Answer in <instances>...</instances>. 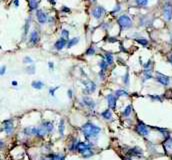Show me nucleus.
<instances>
[{
	"label": "nucleus",
	"instance_id": "nucleus-1",
	"mask_svg": "<svg viewBox=\"0 0 172 160\" xmlns=\"http://www.w3.org/2000/svg\"><path fill=\"white\" fill-rule=\"evenodd\" d=\"M81 130H82V132H83L85 138L89 139L90 137L96 136V135L100 132L101 129H100V127L92 124L91 122H87L83 125V126H82Z\"/></svg>",
	"mask_w": 172,
	"mask_h": 160
},
{
	"label": "nucleus",
	"instance_id": "nucleus-2",
	"mask_svg": "<svg viewBox=\"0 0 172 160\" xmlns=\"http://www.w3.org/2000/svg\"><path fill=\"white\" fill-rule=\"evenodd\" d=\"M118 24L122 29H128L132 26V20L127 15H121L118 18Z\"/></svg>",
	"mask_w": 172,
	"mask_h": 160
},
{
	"label": "nucleus",
	"instance_id": "nucleus-3",
	"mask_svg": "<svg viewBox=\"0 0 172 160\" xmlns=\"http://www.w3.org/2000/svg\"><path fill=\"white\" fill-rule=\"evenodd\" d=\"M135 130H136V132L138 133L139 135H141V136H147V135L149 134L148 127H147L146 125L142 122H139L138 124H137Z\"/></svg>",
	"mask_w": 172,
	"mask_h": 160
},
{
	"label": "nucleus",
	"instance_id": "nucleus-4",
	"mask_svg": "<svg viewBox=\"0 0 172 160\" xmlns=\"http://www.w3.org/2000/svg\"><path fill=\"white\" fill-rule=\"evenodd\" d=\"M163 16L167 21L172 19V5L169 2H167L163 7Z\"/></svg>",
	"mask_w": 172,
	"mask_h": 160
},
{
	"label": "nucleus",
	"instance_id": "nucleus-5",
	"mask_svg": "<svg viewBox=\"0 0 172 160\" xmlns=\"http://www.w3.org/2000/svg\"><path fill=\"white\" fill-rule=\"evenodd\" d=\"M156 79L161 85H164V86H167V85H169V83H170V78H169L168 76L164 75V74L162 73H159V72H157Z\"/></svg>",
	"mask_w": 172,
	"mask_h": 160
},
{
	"label": "nucleus",
	"instance_id": "nucleus-6",
	"mask_svg": "<svg viewBox=\"0 0 172 160\" xmlns=\"http://www.w3.org/2000/svg\"><path fill=\"white\" fill-rule=\"evenodd\" d=\"M36 17H37L38 22L41 24L46 23V21H47V15H46V14L44 13V11H42L41 9H38L37 11H36Z\"/></svg>",
	"mask_w": 172,
	"mask_h": 160
},
{
	"label": "nucleus",
	"instance_id": "nucleus-7",
	"mask_svg": "<svg viewBox=\"0 0 172 160\" xmlns=\"http://www.w3.org/2000/svg\"><path fill=\"white\" fill-rule=\"evenodd\" d=\"M83 84L85 85V92L88 93V94H90V93H93L95 91V89H96V85H95L94 82H92V81H86V82H83Z\"/></svg>",
	"mask_w": 172,
	"mask_h": 160
},
{
	"label": "nucleus",
	"instance_id": "nucleus-8",
	"mask_svg": "<svg viewBox=\"0 0 172 160\" xmlns=\"http://www.w3.org/2000/svg\"><path fill=\"white\" fill-rule=\"evenodd\" d=\"M127 154L130 155V156H135V157H138V156H142L143 152L139 147H133V148H130L127 152Z\"/></svg>",
	"mask_w": 172,
	"mask_h": 160
},
{
	"label": "nucleus",
	"instance_id": "nucleus-9",
	"mask_svg": "<svg viewBox=\"0 0 172 160\" xmlns=\"http://www.w3.org/2000/svg\"><path fill=\"white\" fill-rule=\"evenodd\" d=\"M4 131L6 132V134H11L13 131V122L12 120H5L4 121Z\"/></svg>",
	"mask_w": 172,
	"mask_h": 160
},
{
	"label": "nucleus",
	"instance_id": "nucleus-10",
	"mask_svg": "<svg viewBox=\"0 0 172 160\" xmlns=\"http://www.w3.org/2000/svg\"><path fill=\"white\" fill-rule=\"evenodd\" d=\"M107 101H108V106L111 109H115L116 107V102H117V96L113 94H110L107 96Z\"/></svg>",
	"mask_w": 172,
	"mask_h": 160
},
{
	"label": "nucleus",
	"instance_id": "nucleus-11",
	"mask_svg": "<svg viewBox=\"0 0 172 160\" xmlns=\"http://www.w3.org/2000/svg\"><path fill=\"white\" fill-rule=\"evenodd\" d=\"M103 12H104V9H103L101 6H97V7L93 10L92 15L95 19H100L101 16H102V14H103Z\"/></svg>",
	"mask_w": 172,
	"mask_h": 160
},
{
	"label": "nucleus",
	"instance_id": "nucleus-12",
	"mask_svg": "<svg viewBox=\"0 0 172 160\" xmlns=\"http://www.w3.org/2000/svg\"><path fill=\"white\" fill-rule=\"evenodd\" d=\"M39 33H38L36 30H34V31L31 32V34H30V37H29V41L30 43L32 44H36L38 43V41H39Z\"/></svg>",
	"mask_w": 172,
	"mask_h": 160
},
{
	"label": "nucleus",
	"instance_id": "nucleus-13",
	"mask_svg": "<svg viewBox=\"0 0 172 160\" xmlns=\"http://www.w3.org/2000/svg\"><path fill=\"white\" fill-rule=\"evenodd\" d=\"M66 44H67V40L64 39V38H61V39L57 40V41L55 42L54 46H55V48L57 50H62L66 46Z\"/></svg>",
	"mask_w": 172,
	"mask_h": 160
},
{
	"label": "nucleus",
	"instance_id": "nucleus-14",
	"mask_svg": "<svg viewBox=\"0 0 172 160\" xmlns=\"http://www.w3.org/2000/svg\"><path fill=\"white\" fill-rule=\"evenodd\" d=\"M87 149H91V146L84 142H78L77 144V151H79L80 153H83L84 151H86Z\"/></svg>",
	"mask_w": 172,
	"mask_h": 160
},
{
	"label": "nucleus",
	"instance_id": "nucleus-15",
	"mask_svg": "<svg viewBox=\"0 0 172 160\" xmlns=\"http://www.w3.org/2000/svg\"><path fill=\"white\" fill-rule=\"evenodd\" d=\"M37 130L38 128H35V127H27V128L24 129V134L28 135H37Z\"/></svg>",
	"mask_w": 172,
	"mask_h": 160
},
{
	"label": "nucleus",
	"instance_id": "nucleus-16",
	"mask_svg": "<svg viewBox=\"0 0 172 160\" xmlns=\"http://www.w3.org/2000/svg\"><path fill=\"white\" fill-rule=\"evenodd\" d=\"M83 102L87 107H89V108H95V102L90 98V97H84Z\"/></svg>",
	"mask_w": 172,
	"mask_h": 160
},
{
	"label": "nucleus",
	"instance_id": "nucleus-17",
	"mask_svg": "<svg viewBox=\"0 0 172 160\" xmlns=\"http://www.w3.org/2000/svg\"><path fill=\"white\" fill-rule=\"evenodd\" d=\"M101 115H102L103 118L106 119V120H110V119L112 118V112L110 111V109H107V110L103 111V112L101 113Z\"/></svg>",
	"mask_w": 172,
	"mask_h": 160
},
{
	"label": "nucleus",
	"instance_id": "nucleus-18",
	"mask_svg": "<svg viewBox=\"0 0 172 160\" xmlns=\"http://www.w3.org/2000/svg\"><path fill=\"white\" fill-rule=\"evenodd\" d=\"M29 1V7L30 10H36L38 8V4L39 1L38 0H28Z\"/></svg>",
	"mask_w": 172,
	"mask_h": 160
},
{
	"label": "nucleus",
	"instance_id": "nucleus-19",
	"mask_svg": "<svg viewBox=\"0 0 172 160\" xmlns=\"http://www.w3.org/2000/svg\"><path fill=\"white\" fill-rule=\"evenodd\" d=\"M42 126L44 127V129H45L47 132H51V131L53 130V124H52L51 122H44L43 124H42Z\"/></svg>",
	"mask_w": 172,
	"mask_h": 160
},
{
	"label": "nucleus",
	"instance_id": "nucleus-20",
	"mask_svg": "<svg viewBox=\"0 0 172 160\" xmlns=\"http://www.w3.org/2000/svg\"><path fill=\"white\" fill-rule=\"evenodd\" d=\"M164 147L167 151H172V138H168L164 142Z\"/></svg>",
	"mask_w": 172,
	"mask_h": 160
},
{
	"label": "nucleus",
	"instance_id": "nucleus-21",
	"mask_svg": "<svg viewBox=\"0 0 172 160\" xmlns=\"http://www.w3.org/2000/svg\"><path fill=\"white\" fill-rule=\"evenodd\" d=\"M43 86H44V84H43V82H41V81H34V82H32V87L37 89V90H40Z\"/></svg>",
	"mask_w": 172,
	"mask_h": 160
},
{
	"label": "nucleus",
	"instance_id": "nucleus-22",
	"mask_svg": "<svg viewBox=\"0 0 172 160\" xmlns=\"http://www.w3.org/2000/svg\"><path fill=\"white\" fill-rule=\"evenodd\" d=\"M105 60H106V62L108 63V65L113 64V61H114V59H113V55L111 53H106L105 54Z\"/></svg>",
	"mask_w": 172,
	"mask_h": 160
},
{
	"label": "nucleus",
	"instance_id": "nucleus-23",
	"mask_svg": "<svg viewBox=\"0 0 172 160\" xmlns=\"http://www.w3.org/2000/svg\"><path fill=\"white\" fill-rule=\"evenodd\" d=\"M78 42H79V38H77V37L73 38V39H71V40H69V41H68V43H67V47H68V48L72 47V46L76 45V44H77Z\"/></svg>",
	"mask_w": 172,
	"mask_h": 160
},
{
	"label": "nucleus",
	"instance_id": "nucleus-24",
	"mask_svg": "<svg viewBox=\"0 0 172 160\" xmlns=\"http://www.w3.org/2000/svg\"><path fill=\"white\" fill-rule=\"evenodd\" d=\"M116 96L117 97H120V96H128V92L126 90H122V89H118L116 91Z\"/></svg>",
	"mask_w": 172,
	"mask_h": 160
},
{
	"label": "nucleus",
	"instance_id": "nucleus-25",
	"mask_svg": "<svg viewBox=\"0 0 172 160\" xmlns=\"http://www.w3.org/2000/svg\"><path fill=\"white\" fill-rule=\"evenodd\" d=\"M135 40H136V42H138V43L141 44L142 46L148 45V40L144 39V38H137V39H135Z\"/></svg>",
	"mask_w": 172,
	"mask_h": 160
},
{
	"label": "nucleus",
	"instance_id": "nucleus-26",
	"mask_svg": "<svg viewBox=\"0 0 172 160\" xmlns=\"http://www.w3.org/2000/svg\"><path fill=\"white\" fill-rule=\"evenodd\" d=\"M131 111H132V107H131V105H128V106L125 108L124 112H123V115H124L125 117H128L129 115L131 114Z\"/></svg>",
	"mask_w": 172,
	"mask_h": 160
},
{
	"label": "nucleus",
	"instance_id": "nucleus-27",
	"mask_svg": "<svg viewBox=\"0 0 172 160\" xmlns=\"http://www.w3.org/2000/svg\"><path fill=\"white\" fill-rule=\"evenodd\" d=\"M100 68H101V70L102 71H105V70L108 68V63L106 62V60H102V61L100 62Z\"/></svg>",
	"mask_w": 172,
	"mask_h": 160
},
{
	"label": "nucleus",
	"instance_id": "nucleus-28",
	"mask_svg": "<svg viewBox=\"0 0 172 160\" xmlns=\"http://www.w3.org/2000/svg\"><path fill=\"white\" fill-rule=\"evenodd\" d=\"M46 134V130L44 128H38L37 130V136L38 137H43Z\"/></svg>",
	"mask_w": 172,
	"mask_h": 160
},
{
	"label": "nucleus",
	"instance_id": "nucleus-29",
	"mask_svg": "<svg viewBox=\"0 0 172 160\" xmlns=\"http://www.w3.org/2000/svg\"><path fill=\"white\" fill-rule=\"evenodd\" d=\"M82 154H83L84 157H87V158H88V157H91V156H92V155L94 154V153H93V151L91 150V149H87V150L84 151V152L82 153Z\"/></svg>",
	"mask_w": 172,
	"mask_h": 160
},
{
	"label": "nucleus",
	"instance_id": "nucleus-30",
	"mask_svg": "<svg viewBox=\"0 0 172 160\" xmlns=\"http://www.w3.org/2000/svg\"><path fill=\"white\" fill-rule=\"evenodd\" d=\"M135 1L138 6H146L148 3V0H135Z\"/></svg>",
	"mask_w": 172,
	"mask_h": 160
},
{
	"label": "nucleus",
	"instance_id": "nucleus-31",
	"mask_svg": "<svg viewBox=\"0 0 172 160\" xmlns=\"http://www.w3.org/2000/svg\"><path fill=\"white\" fill-rule=\"evenodd\" d=\"M61 36H62V38H64V39H68V37H69V32H68L66 29H63L61 31Z\"/></svg>",
	"mask_w": 172,
	"mask_h": 160
},
{
	"label": "nucleus",
	"instance_id": "nucleus-32",
	"mask_svg": "<svg viewBox=\"0 0 172 160\" xmlns=\"http://www.w3.org/2000/svg\"><path fill=\"white\" fill-rule=\"evenodd\" d=\"M26 71H27L28 73H30V74H34V72H35V66H34V65L28 66V67L26 68Z\"/></svg>",
	"mask_w": 172,
	"mask_h": 160
},
{
	"label": "nucleus",
	"instance_id": "nucleus-33",
	"mask_svg": "<svg viewBox=\"0 0 172 160\" xmlns=\"http://www.w3.org/2000/svg\"><path fill=\"white\" fill-rule=\"evenodd\" d=\"M59 133L62 135H63L64 133V121L63 120H61L59 123Z\"/></svg>",
	"mask_w": 172,
	"mask_h": 160
},
{
	"label": "nucleus",
	"instance_id": "nucleus-34",
	"mask_svg": "<svg viewBox=\"0 0 172 160\" xmlns=\"http://www.w3.org/2000/svg\"><path fill=\"white\" fill-rule=\"evenodd\" d=\"M29 21L30 20L29 19H27L26 20V23H25V28H24V35H27V33H28V30H29Z\"/></svg>",
	"mask_w": 172,
	"mask_h": 160
},
{
	"label": "nucleus",
	"instance_id": "nucleus-35",
	"mask_svg": "<svg viewBox=\"0 0 172 160\" xmlns=\"http://www.w3.org/2000/svg\"><path fill=\"white\" fill-rule=\"evenodd\" d=\"M93 54H95V49H94V48H92V47H90L86 51V55H93Z\"/></svg>",
	"mask_w": 172,
	"mask_h": 160
},
{
	"label": "nucleus",
	"instance_id": "nucleus-36",
	"mask_svg": "<svg viewBox=\"0 0 172 160\" xmlns=\"http://www.w3.org/2000/svg\"><path fill=\"white\" fill-rule=\"evenodd\" d=\"M124 83H125V84H126V85H128V84H129V75H128V73H126V75H125Z\"/></svg>",
	"mask_w": 172,
	"mask_h": 160
},
{
	"label": "nucleus",
	"instance_id": "nucleus-37",
	"mask_svg": "<svg viewBox=\"0 0 172 160\" xmlns=\"http://www.w3.org/2000/svg\"><path fill=\"white\" fill-rule=\"evenodd\" d=\"M61 158L62 156H60V155H53L51 160H61Z\"/></svg>",
	"mask_w": 172,
	"mask_h": 160
},
{
	"label": "nucleus",
	"instance_id": "nucleus-38",
	"mask_svg": "<svg viewBox=\"0 0 172 160\" xmlns=\"http://www.w3.org/2000/svg\"><path fill=\"white\" fill-rule=\"evenodd\" d=\"M24 62H25V63H32V59L31 58H29V57H25L24 58Z\"/></svg>",
	"mask_w": 172,
	"mask_h": 160
},
{
	"label": "nucleus",
	"instance_id": "nucleus-39",
	"mask_svg": "<svg viewBox=\"0 0 172 160\" xmlns=\"http://www.w3.org/2000/svg\"><path fill=\"white\" fill-rule=\"evenodd\" d=\"M56 89H57V87H56V88H51V89H50V91H49L50 95L54 96V93H55V90H56Z\"/></svg>",
	"mask_w": 172,
	"mask_h": 160
},
{
	"label": "nucleus",
	"instance_id": "nucleus-40",
	"mask_svg": "<svg viewBox=\"0 0 172 160\" xmlns=\"http://www.w3.org/2000/svg\"><path fill=\"white\" fill-rule=\"evenodd\" d=\"M62 11H64V12H70V9H68V7L64 6V7H62Z\"/></svg>",
	"mask_w": 172,
	"mask_h": 160
},
{
	"label": "nucleus",
	"instance_id": "nucleus-41",
	"mask_svg": "<svg viewBox=\"0 0 172 160\" xmlns=\"http://www.w3.org/2000/svg\"><path fill=\"white\" fill-rule=\"evenodd\" d=\"M5 69H6L5 66H2L1 67V75H4V73H5Z\"/></svg>",
	"mask_w": 172,
	"mask_h": 160
},
{
	"label": "nucleus",
	"instance_id": "nucleus-42",
	"mask_svg": "<svg viewBox=\"0 0 172 160\" xmlns=\"http://www.w3.org/2000/svg\"><path fill=\"white\" fill-rule=\"evenodd\" d=\"M150 97H151V98H153V99H155V100H161L159 96H152V95H151Z\"/></svg>",
	"mask_w": 172,
	"mask_h": 160
},
{
	"label": "nucleus",
	"instance_id": "nucleus-43",
	"mask_svg": "<svg viewBox=\"0 0 172 160\" xmlns=\"http://www.w3.org/2000/svg\"><path fill=\"white\" fill-rule=\"evenodd\" d=\"M68 96L69 98H72V90H68Z\"/></svg>",
	"mask_w": 172,
	"mask_h": 160
},
{
	"label": "nucleus",
	"instance_id": "nucleus-44",
	"mask_svg": "<svg viewBox=\"0 0 172 160\" xmlns=\"http://www.w3.org/2000/svg\"><path fill=\"white\" fill-rule=\"evenodd\" d=\"M168 61L170 62V64H171V65H172V54H171V55H170V56H169V57H168Z\"/></svg>",
	"mask_w": 172,
	"mask_h": 160
},
{
	"label": "nucleus",
	"instance_id": "nucleus-45",
	"mask_svg": "<svg viewBox=\"0 0 172 160\" xmlns=\"http://www.w3.org/2000/svg\"><path fill=\"white\" fill-rule=\"evenodd\" d=\"M108 41L109 42H115V41H116V39H115V38H109Z\"/></svg>",
	"mask_w": 172,
	"mask_h": 160
},
{
	"label": "nucleus",
	"instance_id": "nucleus-46",
	"mask_svg": "<svg viewBox=\"0 0 172 160\" xmlns=\"http://www.w3.org/2000/svg\"><path fill=\"white\" fill-rule=\"evenodd\" d=\"M48 64H49V68H50V69H52V68H53V63H52V62H49Z\"/></svg>",
	"mask_w": 172,
	"mask_h": 160
},
{
	"label": "nucleus",
	"instance_id": "nucleus-47",
	"mask_svg": "<svg viewBox=\"0 0 172 160\" xmlns=\"http://www.w3.org/2000/svg\"><path fill=\"white\" fill-rule=\"evenodd\" d=\"M49 1L51 2L52 4H55V3H56V1H55V0H49Z\"/></svg>",
	"mask_w": 172,
	"mask_h": 160
},
{
	"label": "nucleus",
	"instance_id": "nucleus-48",
	"mask_svg": "<svg viewBox=\"0 0 172 160\" xmlns=\"http://www.w3.org/2000/svg\"><path fill=\"white\" fill-rule=\"evenodd\" d=\"M12 85H17V82H16V81H13V82H12Z\"/></svg>",
	"mask_w": 172,
	"mask_h": 160
},
{
	"label": "nucleus",
	"instance_id": "nucleus-49",
	"mask_svg": "<svg viewBox=\"0 0 172 160\" xmlns=\"http://www.w3.org/2000/svg\"><path fill=\"white\" fill-rule=\"evenodd\" d=\"M18 4H19V3H18V0H15V5L18 6Z\"/></svg>",
	"mask_w": 172,
	"mask_h": 160
},
{
	"label": "nucleus",
	"instance_id": "nucleus-50",
	"mask_svg": "<svg viewBox=\"0 0 172 160\" xmlns=\"http://www.w3.org/2000/svg\"><path fill=\"white\" fill-rule=\"evenodd\" d=\"M61 160H64V156H62V158H61Z\"/></svg>",
	"mask_w": 172,
	"mask_h": 160
},
{
	"label": "nucleus",
	"instance_id": "nucleus-51",
	"mask_svg": "<svg viewBox=\"0 0 172 160\" xmlns=\"http://www.w3.org/2000/svg\"><path fill=\"white\" fill-rule=\"evenodd\" d=\"M43 160H51V159H43Z\"/></svg>",
	"mask_w": 172,
	"mask_h": 160
},
{
	"label": "nucleus",
	"instance_id": "nucleus-52",
	"mask_svg": "<svg viewBox=\"0 0 172 160\" xmlns=\"http://www.w3.org/2000/svg\"><path fill=\"white\" fill-rule=\"evenodd\" d=\"M91 1H96V0H91Z\"/></svg>",
	"mask_w": 172,
	"mask_h": 160
}]
</instances>
